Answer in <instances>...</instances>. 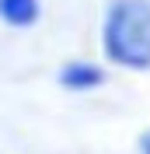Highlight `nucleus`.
<instances>
[{
    "label": "nucleus",
    "mask_w": 150,
    "mask_h": 154,
    "mask_svg": "<svg viewBox=\"0 0 150 154\" xmlns=\"http://www.w3.org/2000/svg\"><path fill=\"white\" fill-rule=\"evenodd\" d=\"M42 18V0H0V21L7 28H32Z\"/></svg>",
    "instance_id": "7ed1b4c3"
},
{
    "label": "nucleus",
    "mask_w": 150,
    "mask_h": 154,
    "mask_svg": "<svg viewBox=\"0 0 150 154\" xmlns=\"http://www.w3.org/2000/svg\"><path fill=\"white\" fill-rule=\"evenodd\" d=\"M101 56L119 70H150V0H112L105 7Z\"/></svg>",
    "instance_id": "f257e3e1"
},
{
    "label": "nucleus",
    "mask_w": 150,
    "mask_h": 154,
    "mask_svg": "<svg viewBox=\"0 0 150 154\" xmlns=\"http://www.w3.org/2000/svg\"><path fill=\"white\" fill-rule=\"evenodd\" d=\"M136 147H140V154H150V130L140 133V144H136Z\"/></svg>",
    "instance_id": "20e7f679"
},
{
    "label": "nucleus",
    "mask_w": 150,
    "mask_h": 154,
    "mask_svg": "<svg viewBox=\"0 0 150 154\" xmlns=\"http://www.w3.org/2000/svg\"><path fill=\"white\" fill-rule=\"evenodd\" d=\"M105 81H108V70L94 60H66L56 70V84L63 91H74V95L98 91V88H105Z\"/></svg>",
    "instance_id": "f03ea898"
}]
</instances>
